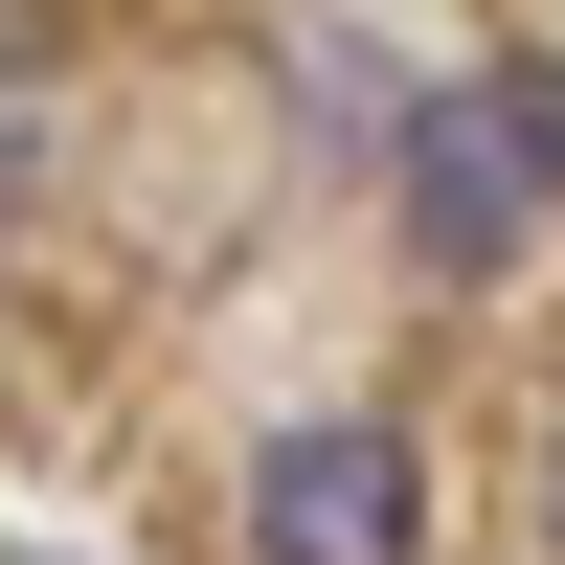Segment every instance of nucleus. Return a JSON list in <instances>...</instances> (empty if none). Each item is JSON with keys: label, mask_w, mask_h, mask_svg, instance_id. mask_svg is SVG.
I'll return each mask as SVG.
<instances>
[{"label": "nucleus", "mask_w": 565, "mask_h": 565, "mask_svg": "<svg viewBox=\"0 0 565 565\" xmlns=\"http://www.w3.org/2000/svg\"><path fill=\"white\" fill-rule=\"evenodd\" d=\"M543 204H565V90L543 68H452L430 114H407V249H430V271H498Z\"/></svg>", "instance_id": "nucleus-1"}, {"label": "nucleus", "mask_w": 565, "mask_h": 565, "mask_svg": "<svg viewBox=\"0 0 565 565\" xmlns=\"http://www.w3.org/2000/svg\"><path fill=\"white\" fill-rule=\"evenodd\" d=\"M407 543H430V476L385 407H317L249 452V565H407Z\"/></svg>", "instance_id": "nucleus-2"}, {"label": "nucleus", "mask_w": 565, "mask_h": 565, "mask_svg": "<svg viewBox=\"0 0 565 565\" xmlns=\"http://www.w3.org/2000/svg\"><path fill=\"white\" fill-rule=\"evenodd\" d=\"M0 565H45V543H0Z\"/></svg>", "instance_id": "nucleus-3"}]
</instances>
